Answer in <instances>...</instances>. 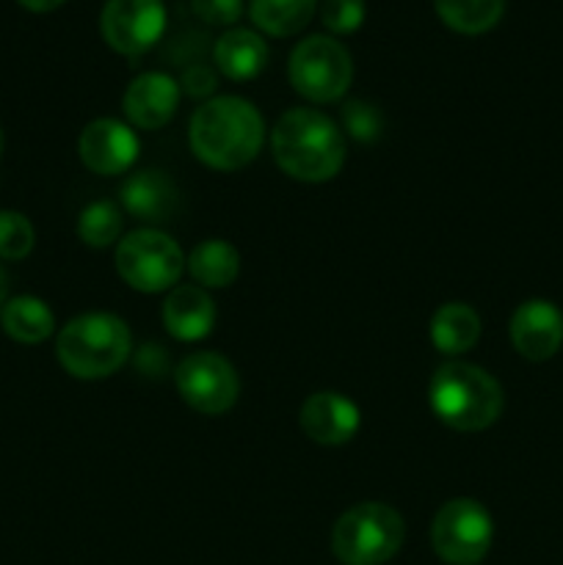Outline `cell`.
I'll return each instance as SVG.
<instances>
[{
    "label": "cell",
    "instance_id": "8992f818",
    "mask_svg": "<svg viewBox=\"0 0 563 565\" xmlns=\"http://www.w3.org/2000/svg\"><path fill=\"white\" fill-rule=\"evenodd\" d=\"M185 268V257L177 241L166 232L136 230L116 246V270L127 287L138 292H163L177 285Z\"/></svg>",
    "mask_w": 563,
    "mask_h": 565
},
{
    "label": "cell",
    "instance_id": "ba28073f",
    "mask_svg": "<svg viewBox=\"0 0 563 565\" xmlns=\"http://www.w3.org/2000/svg\"><path fill=\"white\" fill-rule=\"evenodd\" d=\"M495 524L475 500H450L431 522V546L447 565H478L489 555Z\"/></svg>",
    "mask_w": 563,
    "mask_h": 565
},
{
    "label": "cell",
    "instance_id": "f546056e",
    "mask_svg": "<svg viewBox=\"0 0 563 565\" xmlns=\"http://www.w3.org/2000/svg\"><path fill=\"white\" fill-rule=\"evenodd\" d=\"M6 290H9V281H6L3 268H0V312H3V307H6Z\"/></svg>",
    "mask_w": 563,
    "mask_h": 565
},
{
    "label": "cell",
    "instance_id": "30bf717a",
    "mask_svg": "<svg viewBox=\"0 0 563 565\" xmlns=\"http://www.w3.org/2000/svg\"><path fill=\"white\" fill-rule=\"evenodd\" d=\"M166 31L163 0H108L99 14V33L121 55H144Z\"/></svg>",
    "mask_w": 563,
    "mask_h": 565
},
{
    "label": "cell",
    "instance_id": "484cf974",
    "mask_svg": "<svg viewBox=\"0 0 563 565\" xmlns=\"http://www.w3.org/2000/svg\"><path fill=\"white\" fill-rule=\"evenodd\" d=\"M320 17L331 33H353L364 22V0H323Z\"/></svg>",
    "mask_w": 563,
    "mask_h": 565
},
{
    "label": "cell",
    "instance_id": "8fae6325",
    "mask_svg": "<svg viewBox=\"0 0 563 565\" xmlns=\"http://www.w3.org/2000/svg\"><path fill=\"white\" fill-rule=\"evenodd\" d=\"M138 152H141V143L136 132L119 119L88 121L77 138V154L83 166L103 177L125 174L138 160Z\"/></svg>",
    "mask_w": 563,
    "mask_h": 565
},
{
    "label": "cell",
    "instance_id": "5bb4252c",
    "mask_svg": "<svg viewBox=\"0 0 563 565\" xmlns=\"http://www.w3.org/2000/svg\"><path fill=\"white\" fill-rule=\"evenodd\" d=\"M298 423L315 445L337 447L357 436L362 417H359L357 403L348 401L340 392H315L304 401Z\"/></svg>",
    "mask_w": 563,
    "mask_h": 565
},
{
    "label": "cell",
    "instance_id": "4dcf8cb0",
    "mask_svg": "<svg viewBox=\"0 0 563 565\" xmlns=\"http://www.w3.org/2000/svg\"><path fill=\"white\" fill-rule=\"evenodd\" d=\"M0 154H3V132H0Z\"/></svg>",
    "mask_w": 563,
    "mask_h": 565
},
{
    "label": "cell",
    "instance_id": "2e32d148",
    "mask_svg": "<svg viewBox=\"0 0 563 565\" xmlns=\"http://www.w3.org/2000/svg\"><path fill=\"white\" fill-rule=\"evenodd\" d=\"M215 303L202 287L180 285L163 303V326L174 340L196 342L213 331Z\"/></svg>",
    "mask_w": 563,
    "mask_h": 565
},
{
    "label": "cell",
    "instance_id": "7a4b0ae2",
    "mask_svg": "<svg viewBox=\"0 0 563 565\" xmlns=\"http://www.w3.org/2000/svg\"><path fill=\"white\" fill-rule=\"evenodd\" d=\"M274 160L298 182H326L346 163V141L334 121L315 108H293L282 114L270 132Z\"/></svg>",
    "mask_w": 563,
    "mask_h": 565
},
{
    "label": "cell",
    "instance_id": "7c38bea8",
    "mask_svg": "<svg viewBox=\"0 0 563 565\" xmlns=\"http://www.w3.org/2000/svg\"><path fill=\"white\" fill-rule=\"evenodd\" d=\"M511 342L519 356L546 362L563 345V312L552 301H524L511 318Z\"/></svg>",
    "mask_w": 563,
    "mask_h": 565
},
{
    "label": "cell",
    "instance_id": "44dd1931",
    "mask_svg": "<svg viewBox=\"0 0 563 565\" xmlns=\"http://www.w3.org/2000/svg\"><path fill=\"white\" fill-rule=\"evenodd\" d=\"M318 0H252L248 14L259 31L270 36H296L309 25Z\"/></svg>",
    "mask_w": 563,
    "mask_h": 565
},
{
    "label": "cell",
    "instance_id": "ffe728a7",
    "mask_svg": "<svg viewBox=\"0 0 563 565\" xmlns=\"http://www.w3.org/2000/svg\"><path fill=\"white\" fill-rule=\"evenodd\" d=\"M188 270L196 285L221 290V287H230L241 274V254L226 241H204L188 257Z\"/></svg>",
    "mask_w": 563,
    "mask_h": 565
},
{
    "label": "cell",
    "instance_id": "3957f363",
    "mask_svg": "<svg viewBox=\"0 0 563 565\" xmlns=\"http://www.w3.org/2000/svg\"><path fill=\"white\" fill-rule=\"evenodd\" d=\"M428 403L436 419L447 428L475 434L500 419L506 395L486 370L467 362H447L431 379Z\"/></svg>",
    "mask_w": 563,
    "mask_h": 565
},
{
    "label": "cell",
    "instance_id": "9a60e30c",
    "mask_svg": "<svg viewBox=\"0 0 563 565\" xmlns=\"http://www.w3.org/2000/svg\"><path fill=\"white\" fill-rule=\"evenodd\" d=\"M121 207L141 224H166L180 207L177 185L158 169L136 171L121 185Z\"/></svg>",
    "mask_w": 563,
    "mask_h": 565
},
{
    "label": "cell",
    "instance_id": "277c9868",
    "mask_svg": "<svg viewBox=\"0 0 563 565\" xmlns=\"http://www.w3.org/2000/svg\"><path fill=\"white\" fill-rule=\"evenodd\" d=\"M132 337L121 318L108 312H88L61 329L55 353L61 367L83 381L114 375L130 359Z\"/></svg>",
    "mask_w": 563,
    "mask_h": 565
},
{
    "label": "cell",
    "instance_id": "83f0119b",
    "mask_svg": "<svg viewBox=\"0 0 563 565\" xmlns=\"http://www.w3.org/2000/svg\"><path fill=\"white\" fill-rule=\"evenodd\" d=\"M180 88H185L191 97H208L215 88V75L208 66H191V70H185V75H182Z\"/></svg>",
    "mask_w": 563,
    "mask_h": 565
},
{
    "label": "cell",
    "instance_id": "4fadbf2b",
    "mask_svg": "<svg viewBox=\"0 0 563 565\" xmlns=\"http://www.w3.org/2000/svg\"><path fill=\"white\" fill-rule=\"evenodd\" d=\"M180 83L166 72H144L127 86L121 110L141 130H160L171 121L180 105Z\"/></svg>",
    "mask_w": 563,
    "mask_h": 565
},
{
    "label": "cell",
    "instance_id": "52a82bcc",
    "mask_svg": "<svg viewBox=\"0 0 563 565\" xmlns=\"http://www.w3.org/2000/svg\"><path fill=\"white\" fill-rule=\"evenodd\" d=\"M290 83L309 103H337L348 92L353 64L348 50L331 36H307L290 53Z\"/></svg>",
    "mask_w": 563,
    "mask_h": 565
},
{
    "label": "cell",
    "instance_id": "d4e9b609",
    "mask_svg": "<svg viewBox=\"0 0 563 565\" xmlns=\"http://www.w3.org/2000/svg\"><path fill=\"white\" fill-rule=\"evenodd\" d=\"M342 130L359 143H375L384 130V119L375 105L364 103V99H348L340 110Z\"/></svg>",
    "mask_w": 563,
    "mask_h": 565
},
{
    "label": "cell",
    "instance_id": "6da1fadb",
    "mask_svg": "<svg viewBox=\"0 0 563 565\" xmlns=\"http://www.w3.org/2000/svg\"><path fill=\"white\" fill-rule=\"evenodd\" d=\"M265 125L259 110L243 97H213L199 105L188 127L193 154L219 171H237L257 158Z\"/></svg>",
    "mask_w": 563,
    "mask_h": 565
},
{
    "label": "cell",
    "instance_id": "4316f807",
    "mask_svg": "<svg viewBox=\"0 0 563 565\" xmlns=\"http://www.w3.org/2000/svg\"><path fill=\"white\" fill-rule=\"evenodd\" d=\"M193 14L208 25H232L241 20L243 0H191Z\"/></svg>",
    "mask_w": 563,
    "mask_h": 565
},
{
    "label": "cell",
    "instance_id": "d6986e66",
    "mask_svg": "<svg viewBox=\"0 0 563 565\" xmlns=\"http://www.w3.org/2000/svg\"><path fill=\"white\" fill-rule=\"evenodd\" d=\"M0 320H3L6 334L11 340L22 342V345L44 342L55 329V318L50 312V307L33 296H17L11 301H6Z\"/></svg>",
    "mask_w": 563,
    "mask_h": 565
},
{
    "label": "cell",
    "instance_id": "e0dca14e",
    "mask_svg": "<svg viewBox=\"0 0 563 565\" xmlns=\"http://www.w3.org/2000/svg\"><path fill=\"white\" fill-rule=\"evenodd\" d=\"M215 66L230 81H254L268 64V44L248 28H232L215 42Z\"/></svg>",
    "mask_w": 563,
    "mask_h": 565
},
{
    "label": "cell",
    "instance_id": "ac0fdd59",
    "mask_svg": "<svg viewBox=\"0 0 563 565\" xmlns=\"http://www.w3.org/2000/svg\"><path fill=\"white\" fill-rule=\"evenodd\" d=\"M480 340V318L469 303H445L431 318V342L445 356H461Z\"/></svg>",
    "mask_w": 563,
    "mask_h": 565
},
{
    "label": "cell",
    "instance_id": "9c48e42d",
    "mask_svg": "<svg viewBox=\"0 0 563 565\" xmlns=\"http://www.w3.org/2000/svg\"><path fill=\"white\" fill-rule=\"evenodd\" d=\"M174 384L182 401L208 417L226 414L241 395L235 367L213 351H196L182 359L174 370Z\"/></svg>",
    "mask_w": 563,
    "mask_h": 565
},
{
    "label": "cell",
    "instance_id": "603a6c76",
    "mask_svg": "<svg viewBox=\"0 0 563 565\" xmlns=\"http://www.w3.org/2000/svg\"><path fill=\"white\" fill-rule=\"evenodd\" d=\"M121 210L114 202H92L77 218V237L92 248H108L121 235Z\"/></svg>",
    "mask_w": 563,
    "mask_h": 565
},
{
    "label": "cell",
    "instance_id": "5b68a950",
    "mask_svg": "<svg viewBox=\"0 0 563 565\" xmlns=\"http://www.w3.org/2000/svg\"><path fill=\"white\" fill-rule=\"evenodd\" d=\"M406 524L384 502H362L342 513L331 533V550L346 565H381L401 552Z\"/></svg>",
    "mask_w": 563,
    "mask_h": 565
},
{
    "label": "cell",
    "instance_id": "7402d4cb",
    "mask_svg": "<svg viewBox=\"0 0 563 565\" xmlns=\"http://www.w3.org/2000/svg\"><path fill=\"white\" fill-rule=\"evenodd\" d=\"M434 6L447 28L467 36L491 31L506 11V0H434Z\"/></svg>",
    "mask_w": 563,
    "mask_h": 565
},
{
    "label": "cell",
    "instance_id": "f1b7e54d",
    "mask_svg": "<svg viewBox=\"0 0 563 565\" xmlns=\"http://www.w3.org/2000/svg\"><path fill=\"white\" fill-rule=\"evenodd\" d=\"M17 3H20L22 9L36 11V14H44V11L59 9V6H61V3H66V0H17Z\"/></svg>",
    "mask_w": 563,
    "mask_h": 565
},
{
    "label": "cell",
    "instance_id": "cb8c5ba5",
    "mask_svg": "<svg viewBox=\"0 0 563 565\" xmlns=\"http://www.w3.org/2000/svg\"><path fill=\"white\" fill-rule=\"evenodd\" d=\"M33 243H36V232L31 221L14 210H3L0 213V257L11 263L25 259L33 252Z\"/></svg>",
    "mask_w": 563,
    "mask_h": 565
}]
</instances>
